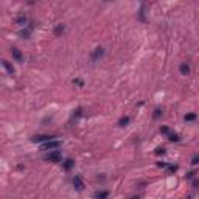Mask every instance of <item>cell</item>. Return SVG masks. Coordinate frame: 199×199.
I'll return each instance as SVG.
<instances>
[{"instance_id":"cell-1","label":"cell","mask_w":199,"mask_h":199,"mask_svg":"<svg viewBox=\"0 0 199 199\" xmlns=\"http://www.w3.org/2000/svg\"><path fill=\"white\" fill-rule=\"evenodd\" d=\"M61 145H62L61 140H50V142L42 143V145H41V148H42L44 151H53V149H58Z\"/></svg>"},{"instance_id":"cell-2","label":"cell","mask_w":199,"mask_h":199,"mask_svg":"<svg viewBox=\"0 0 199 199\" xmlns=\"http://www.w3.org/2000/svg\"><path fill=\"white\" fill-rule=\"evenodd\" d=\"M61 151L59 149H53L50 153L45 154V160H50V162H59L61 160Z\"/></svg>"},{"instance_id":"cell-3","label":"cell","mask_w":199,"mask_h":199,"mask_svg":"<svg viewBox=\"0 0 199 199\" xmlns=\"http://www.w3.org/2000/svg\"><path fill=\"white\" fill-rule=\"evenodd\" d=\"M14 22H16L17 25H20V26H25L26 23H28V17H26L23 12H22V14H17V16L14 17Z\"/></svg>"},{"instance_id":"cell-4","label":"cell","mask_w":199,"mask_h":199,"mask_svg":"<svg viewBox=\"0 0 199 199\" xmlns=\"http://www.w3.org/2000/svg\"><path fill=\"white\" fill-rule=\"evenodd\" d=\"M73 185H75V188H76L78 191H83V190H84V182H83V179L79 177V176H75V177H73Z\"/></svg>"},{"instance_id":"cell-5","label":"cell","mask_w":199,"mask_h":199,"mask_svg":"<svg viewBox=\"0 0 199 199\" xmlns=\"http://www.w3.org/2000/svg\"><path fill=\"white\" fill-rule=\"evenodd\" d=\"M50 140H55L51 136H36V137H33V142L34 143H45V142H50Z\"/></svg>"},{"instance_id":"cell-6","label":"cell","mask_w":199,"mask_h":199,"mask_svg":"<svg viewBox=\"0 0 199 199\" xmlns=\"http://www.w3.org/2000/svg\"><path fill=\"white\" fill-rule=\"evenodd\" d=\"M11 55H12V58H14L17 62H22V61H23L22 53H20V50H17V48H12V50H11Z\"/></svg>"},{"instance_id":"cell-7","label":"cell","mask_w":199,"mask_h":199,"mask_svg":"<svg viewBox=\"0 0 199 199\" xmlns=\"http://www.w3.org/2000/svg\"><path fill=\"white\" fill-rule=\"evenodd\" d=\"M2 65L5 67V70L8 72V75H14V67H12V65H11L6 59H3V61H2Z\"/></svg>"},{"instance_id":"cell-8","label":"cell","mask_w":199,"mask_h":199,"mask_svg":"<svg viewBox=\"0 0 199 199\" xmlns=\"http://www.w3.org/2000/svg\"><path fill=\"white\" fill-rule=\"evenodd\" d=\"M103 55H104V48L98 47V48H95L94 55H92V59H94V61H97V59H98V58H101Z\"/></svg>"},{"instance_id":"cell-9","label":"cell","mask_w":199,"mask_h":199,"mask_svg":"<svg viewBox=\"0 0 199 199\" xmlns=\"http://www.w3.org/2000/svg\"><path fill=\"white\" fill-rule=\"evenodd\" d=\"M179 70H180V73L182 75H190V65L187 64V62H184V64H180V67H179Z\"/></svg>"},{"instance_id":"cell-10","label":"cell","mask_w":199,"mask_h":199,"mask_svg":"<svg viewBox=\"0 0 199 199\" xmlns=\"http://www.w3.org/2000/svg\"><path fill=\"white\" fill-rule=\"evenodd\" d=\"M31 30H33V26L30 25L28 28H26V30H22V31H20L19 34H20V36H22L23 39H28V37H30V33H31Z\"/></svg>"},{"instance_id":"cell-11","label":"cell","mask_w":199,"mask_h":199,"mask_svg":"<svg viewBox=\"0 0 199 199\" xmlns=\"http://www.w3.org/2000/svg\"><path fill=\"white\" fill-rule=\"evenodd\" d=\"M118 125H120L122 128L128 126V125H129V117H122L120 120H118Z\"/></svg>"},{"instance_id":"cell-12","label":"cell","mask_w":199,"mask_h":199,"mask_svg":"<svg viewBox=\"0 0 199 199\" xmlns=\"http://www.w3.org/2000/svg\"><path fill=\"white\" fill-rule=\"evenodd\" d=\"M108 196H109V191H97V193H95V197H97V199H106Z\"/></svg>"},{"instance_id":"cell-13","label":"cell","mask_w":199,"mask_h":199,"mask_svg":"<svg viewBox=\"0 0 199 199\" xmlns=\"http://www.w3.org/2000/svg\"><path fill=\"white\" fill-rule=\"evenodd\" d=\"M73 165H75V162L72 160V159H67V160L64 162V168H65V170H70Z\"/></svg>"},{"instance_id":"cell-14","label":"cell","mask_w":199,"mask_h":199,"mask_svg":"<svg viewBox=\"0 0 199 199\" xmlns=\"http://www.w3.org/2000/svg\"><path fill=\"white\" fill-rule=\"evenodd\" d=\"M64 30H65V26H64V25H58L56 28H55V34L59 36L61 33H64Z\"/></svg>"},{"instance_id":"cell-15","label":"cell","mask_w":199,"mask_h":199,"mask_svg":"<svg viewBox=\"0 0 199 199\" xmlns=\"http://www.w3.org/2000/svg\"><path fill=\"white\" fill-rule=\"evenodd\" d=\"M168 139H170V142H179V140H180L179 136H177V134H173V132H171V134L168 136Z\"/></svg>"},{"instance_id":"cell-16","label":"cell","mask_w":199,"mask_h":199,"mask_svg":"<svg viewBox=\"0 0 199 199\" xmlns=\"http://www.w3.org/2000/svg\"><path fill=\"white\" fill-rule=\"evenodd\" d=\"M196 120V114H187L185 115V122H193Z\"/></svg>"},{"instance_id":"cell-17","label":"cell","mask_w":199,"mask_h":199,"mask_svg":"<svg viewBox=\"0 0 199 199\" xmlns=\"http://www.w3.org/2000/svg\"><path fill=\"white\" fill-rule=\"evenodd\" d=\"M160 132H163V134H166V136H170V134H171L170 129H168L166 126H162V128H160Z\"/></svg>"},{"instance_id":"cell-18","label":"cell","mask_w":199,"mask_h":199,"mask_svg":"<svg viewBox=\"0 0 199 199\" xmlns=\"http://www.w3.org/2000/svg\"><path fill=\"white\" fill-rule=\"evenodd\" d=\"M165 153H166V151H165V148H157V149H156V154H157V156H160V154L163 156Z\"/></svg>"},{"instance_id":"cell-19","label":"cell","mask_w":199,"mask_h":199,"mask_svg":"<svg viewBox=\"0 0 199 199\" xmlns=\"http://www.w3.org/2000/svg\"><path fill=\"white\" fill-rule=\"evenodd\" d=\"M191 163H193V165H197V163H199V154H196V156L191 159Z\"/></svg>"},{"instance_id":"cell-20","label":"cell","mask_w":199,"mask_h":199,"mask_svg":"<svg viewBox=\"0 0 199 199\" xmlns=\"http://www.w3.org/2000/svg\"><path fill=\"white\" fill-rule=\"evenodd\" d=\"M160 115H162V111H160V109H156V111H154V115H153V117H154V118H159Z\"/></svg>"},{"instance_id":"cell-21","label":"cell","mask_w":199,"mask_h":199,"mask_svg":"<svg viewBox=\"0 0 199 199\" xmlns=\"http://www.w3.org/2000/svg\"><path fill=\"white\" fill-rule=\"evenodd\" d=\"M168 170L171 171V173H173V171H176V170H177V166H176V165H170V166H168Z\"/></svg>"},{"instance_id":"cell-22","label":"cell","mask_w":199,"mask_h":199,"mask_svg":"<svg viewBox=\"0 0 199 199\" xmlns=\"http://www.w3.org/2000/svg\"><path fill=\"white\" fill-rule=\"evenodd\" d=\"M132 199H139V197H132Z\"/></svg>"}]
</instances>
